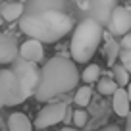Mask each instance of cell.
<instances>
[{
    "instance_id": "e0dca14e",
    "label": "cell",
    "mask_w": 131,
    "mask_h": 131,
    "mask_svg": "<svg viewBox=\"0 0 131 131\" xmlns=\"http://www.w3.org/2000/svg\"><path fill=\"white\" fill-rule=\"evenodd\" d=\"M91 96H93V89H91L89 85L81 87V89H77V93H75V104L77 106H87V104L91 102Z\"/></svg>"
},
{
    "instance_id": "5bb4252c",
    "label": "cell",
    "mask_w": 131,
    "mask_h": 131,
    "mask_svg": "<svg viewBox=\"0 0 131 131\" xmlns=\"http://www.w3.org/2000/svg\"><path fill=\"white\" fill-rule=\"evenodd\" d=\"M62 0H33L31 2V12L29 14H37V12H60Z\"/></svg>"
},
{
    "instance_id": "8992f818",
    "label": "cell",
    "mask_w": 131,
    "mask_h": 131,
    "mask_svg": "<svg viewBox=\"0 0 131 131\" xmlns=\"http://www.w3.org/2000/svg\"><path fill=\"white\" fill-rule=\"evenodd\" d=\"M66 110H68V104L66 102H52L48 106H45L41 112L37 114V119L33 125L37 129H46L50 125H56V123L64 122Z\"/></svg>"
},
{
    "instance_id": "4fadbf2b",
    "label": "cell",
    "mask_w": 131,
    "mask_h": 131,
    "mask_svg": "<svg viewBox=\"0 0 131 131\" xmlns=\"http://www.w3.org/2000/svg\"><path fill=\"white\" fill-rule=\"evenodd\" d=\"M8 129L10 131H33V123L25 114L14 112L8 118Z\"/></svg>"
},
{
    "instance_id": "7a4b0ae2",
    "label": "cell",
    "mask_w": 131,
    "mask_h": 131,
    "mask_svg": "<svg viewBox=\"0 0 131 131\" xmlns=\"http://www.w3.org/2000/svg\"><path fill=\"white\" fill-rule=\"evenodd\" d=\"M73 27V19L68 14L60 12H37L25 14L19 17V29L29 39L39 42H56L66 37Z\"/></svg>"
},
{
    "instance_id": "8fae6325",
    "label": "cell",
    "mask_w": 131,
    "mask_h": 131,
    "mask_svg": "<svg viewBox=\"0 0 131 131\" xmlns=\"http://www.w3.org/2000/svg\"><path fill=\"white\" fill-rule=\"evenodd\" d=\"M112 108H114V112L118 116H123V118L131 112V102H129V98H127L125 89H119L118 87V91L112 94Z\"/></svg>"
},
{
    "instance_id": "9c48e42d",
    "label": "cell",
    "mask_w": 131,
    "mask_h": 131,
    "mask_svg": "<svg viewBox=\"0 0 131 131\" xmlns=\"http://www.w3.org/2000/svg\"><path fill=\"white\" fill-rule=\"evenodd\" d=\"M17 56L25 62H33L37 64L45 58V48H42V42L35 41V39H27L23 45L17 46Z\"/></svg>"
},
{
    "instance_id": "d4e9b609",
    "label": "cell",
    "mask_w": 131,
    "mask_h": 131,
    "mask_svg": "<svg viewBox=\"0 0 131 131\" xmlns=\"http://www.w3.org/2000/svg\"><path fill=\"white\" fill-rule=\"evenodd\" d=\"M125 93H127V98H129V102H131V81L127 83V87H125Z\"/></svg>"
},
{
    "instance_id": "30bf717a",
    "label": "cell",
    "mask_w": 131,
    "mask_h": 131,
    "mask_svg": "<svg viewBox=\"0 0 131 131\" xmlns=\"http://www.w3.org/2000/svg\"><path fill=\"white\" fill-rule=\"evenodd\" d=\"M17 58V42L14 37L0 33V64H12Z\"/></svg>"
},
{
    "instance_id": "484cf974",
    "label": "cell",
    "mask_w": 131,
    "mask_h": 131,
    "mask_svg": "<svg viewBox=\"0 0 131 131\" xmlns=\"http://www.w3.org/2000/svg\"><path fill=\"white\" fill-rule=\"evenodd\" d=\"M62 131H81V129H77V127H64V129H62Z\"/></svg>"
},
{
    "instance_id": "3957f363",
    "label": "cell",
    "mask_w": 131,
    "mask_h": 131,
    "mask_svg": "<svg viewBox=\"0 0 131 131\" xmlns=\"http://www.w3.org/2000/svg\"><path fill=\"white\" fill-rule=\"evenodd\" d=\"M100 41H102V25L91 17L83 19L75 27L73 37H71V46H70L71 58L75 62L87 64L94 56Z\"/></svg>"
},
{
    "instance_id": "44dd1931",
    "label": "cell",
    "mask_w": 131,
    "mask_h": 131,
    "mask_svg": "<svg viewBox=\"0 0 131 131\" xmlns=\"http://www.w3.org/2000/svg\"><path fill=\"white\" fill-rule=\"evenodd\" d=\"M119 64L123 66V70L127 71V73H131V50H123L119 52Z\"/></svg>"
},
{
    "instance_id": "ffe728a7",
    "label": "cell",
    "mask_w": 131,
    "mask_h": 131,
    "mask_svg": "<svg viewBox=\"0 0 131 131\" xmlns=\"http://www.w3.org/2000/svg\"><path fill=\"white\" fill-rule=\"evenodd\" d=\"M71 119H73V125L79 129V127L87 125V122H89V116H87L85 110H75L73 114H71Z\"/></svg>"
},
{
    "instance_id": "6da1fadb",
    "label": "cell",
    "mask_w": 131,
    "mask_h": 131,
    "mask_svg": "<svg viewBox=\"0 0 131 131\" xmlns=\"http://www.w3.org/2000/svg\"><path fill=\"white\" fill-rule=\"evenodd\" d=\"M79 83V71L75 64L66 56H54L39 70V85L35 98L39 102L52 100L58 94L75 89Z\"/></svg>"
},
{
    "instance_id": "7c38bea8",
    "label": "cell",
    "mask_w": 131,
    "mask_h": 131,
    "mask_svg": "<svg viewBox=\"0 0 131 131\" xmlns=\"http://www.w3.org/2000/svg\"><path fill=\"white\" fill-rule=\"evenodd\" d=\"M25 12V6L21 2H8L0 6V17L2 21H17Z\"/></svg>"
},
{
    "instance_id": "5b68a950",
    "label": "cell",
    "mask_w": 131,
    "mask_h": 131,
    "mask_svg": "<svg viewBox=\"0 0 131 131\" xmlns=\"http://www.w3.org/2000/svg\"><path fill=\"white\" fill-rule=\"evenodd\" d=\"M21 102L19 81L12 70H0V108Z\"/></svg>"
},
{
    "instance_id": "603a6c76",
    "label": "cell",
    "mask_w": 131,
    "mask_h": 131,
    "mask_svg": "<svg viewBox=\"0 0 131 131\" xmlns=\"http://www.w3.org/2000/svg\"><path fill=\"white\" fill-rule=\"evenodd\" d=\"M98 131H119V127L118 125H106V127H102V129H98Z\"/></svg>"
},
{
    "instance_id": "52a82bcc",
    "label": "cell",
    "mask_w": 131,
    "mask_h": 131,
    "mask_svg": "<svg viewBox=\"0 0 131 131\" xmlns=\"http://www.w3.org/2000/svg\"><path fill=\"white\" fill-rule=\"evenodd\" d=\"M108 29L112 35L123 37L131 29V10L123 8V6H116L108 16Z\"/></svg>"
},
{
    "instance_id": "ac0fdd59",
    "label": "cell",
    "mask_w": 131,
    "mask_h": 131,
    "mask_svg": "<svg viewBox=\"0 0 131 131\" xmlns=\"http://www.w3.org/2000/svg\"><path fill=\"white\" fill-rule=\"evenodd\" d=\"M96 83H98V93L100 94H114L118 91V85L110 77H102V79H98Z\"/></svg>"
},
{
    "instance_id": "d6986e66",
    "label": "cell",
    "mask_w": 131,
    "mask_h": 131,
    "mask_svg": "<svg viewBox=\"0 0 131 131\" xmlns=\"http://www.w3.org/2000/svg\"><path fill=\"white\" fill-rule=\"evenodd\" d=\"M106 52H108V64L114 66L116 64V58L119 54V45L114 41H108V46H106Z\"/></svg>"
},
{
    "instance_id": "cb8c5ba5",
    "label": "cell",
    "mask_w": 131,
    "mask_h": 131,
    "mask_svg": "<svg viewBox=\"0 0 131 131\" xmlns=\"http://www.w3.org/2000/svg\"><path fill=\"white\" fill-rule=\"evenodd\" d=\"M125 127H127V131H131V112L125 116Z\"/></svg>"
},
{
    "instance_id": "277c9868",
    "label": "cell",
    "mask_w": 131,
    "mask_h": 131,
    "mask_svg": "<svg viewBox=\"0 0 131 131\" xmlns=\"http://www.w3.org/2000/svg\"><path fill=\"white\" fill-rule=\"evenodd\" d=\"M14 68L12 71L16 73L17 81H19V91H21V102H25L29 96H35V91L39 85V68L33 62H25V60H14L12 62Z\"/></svg>"
},
{
    "instance_id": "4316f807",
    "label": "cell",
    "mask_w": 131,
    "mask_h": 131,
    "mask_svg": "<svg viewBox=\"0 0 131 131\" xmlns=\"http://www.w3.org/2000/svg\"><path fill=\"white\" fill-rule=\"evenodd\" d=\"M0 25H2V17H0Z\"/></svg>"
},
{
    "instance_id": "ba28073f",
    "label": "cell",
    "mask_w": 131,
    "mask_h": 131,
    "mask_svg": "<svg viewBox=\"0 0 131 131\" xmlns=\"http://www.w3.org/2000/svg\"><path fill=\"white\" fill-rule=\"evenodd\" d=\"M79 8L91 14V19L94 21H108V16L114 10V0H77Z\"/></svg>"
},
{
    "instance_id": "2e32d148",
    "label": "cell",
    "mask_w": 131,
    "mask_h": 131,
    "mask_svg": "<svg viewBox=\"0 0 131 131\" xmlns=\"http://www.w3.org/2000/svg\"><path fill=\"white\" fill-rule=\"evenodd\" d=\"M79 77H81L87 85H89V83H96L98 77H100V68H98L96 64H89V66L85 68V71H83Z\"/></svg>"
},
{
    "instance_id": "7402d4cb",
    "label": "cell",
    "mask_w": 131,
    "mask_h": 131,
    "mask_svg": "<svg viewBox=\"0 0 131 131\" xmlns=\"http://www.w3.org/2000/svg\"><path fill=\"white\" fill-rule=\"evenodd\" d=\"M119 46H122L123 50H131V35L127 33V35H123L122 42H119Z\"/></svg>"
},
{
    "instance_id": "83f0119b",
    "label": "cell",
    "mask_w": 131,
    "mask_h": 131,
    "mask_svg": "<svg viewBox=\"0 0 131 131\" xmlns=\"http://www.w3.org/2000/svg\"><path fill=\"white\" fill-rule=\"evenodd\" d=\"M0 6H2V2H0Z\"/></svg>"
},
{
    "instance_id": "9a60e30c",
    "label": "cell",
    "mask_w": 131,
    "mask_h": 131,
    "mask_svg": "<svg viewBox=\"0 0 131 131\" xmlns=\"http://www.w3.org/2000/svg\"><path fill=\"white\" fill-rule=\"evenodd\" d=\"M112 75H114V83L119 87V89L127 87V83H129V73H127V71L123 70V66H122V64H114Z\"/></svg>"
}]
</instances>
